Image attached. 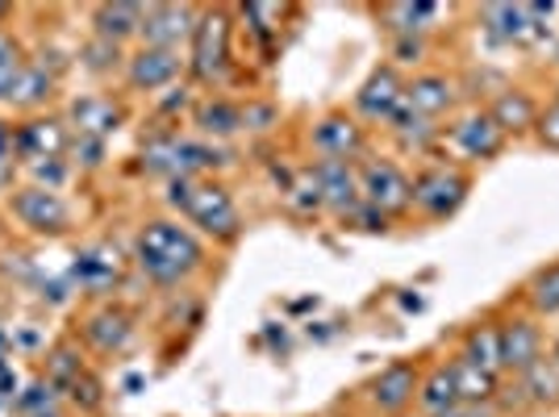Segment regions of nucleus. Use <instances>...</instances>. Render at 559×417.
<instances>
[{"mask_svg": "<svg viewBox=\"0 0 559 417\" xmlns=\"http://www.w3.org/2000/svg\"><path fill=\"white\" fill-rule=\"evenodd\" d=\"M134 263L151 284L176 288L205 267V247L180 222H146L134 238Z\"/></svg>", "mask_w": 559, "mask_h": 417, "instance_id": "obj_1", "label": "nucleus"}, {"mask_svg": "<svg viewBox=\"0 0 559 417\" xmlns=\"http://www.w3.org/2000/svg\"><path fill=\"white\" fill-rule=\"evenodd\" d=\"M167 201L176 208H185L188 222L201 226V230L210 234V238H217V242H230V238H238V230H242L238 205H234V196L222 184L192 180V176H176Z\"/></svg>", "mask_w": 559, "mask_h": 417, "instance_id": "obj_2", "label": "nucleus"}, {"mask_svg": "<svg viewBox=\"0 0 559 417\" xmlns=\"http://www.w3.org/2000/svg\"><path fill=\"white\" fill-rule=\"evenodd\" d=\"M226 68H230V17H226V9H201V22L192 29L188 71L201 84H217Z\"/></svg>", "mask_w": 559, "mask_h": 417, "instance_id": "obj_3", "label": "nucleus"}, {"mask_svg": "<svg viewBox=\"0 0 559 417\" xmlns=\"http://www.w3.org/2000/svg\"><path fill=\"white\" fill-rule=\"evenodd\" d=\"M467 196V176L460 167H426L418 180L409 184V205L418 208L421 217H430V222H443L451 217L455 208L464 205Z\"/></svg>", "mask_w": 559, "mask_h": 417, "instance_id": "obj_4", "label": "nucleus"}, {"mask_svg": "<svg viewBox=\"0 0 559 417\" xmlns=\"http://www.w3.org/2000/svg\"><path fill=\"white\" fill-rule=\"evenodd\" d=\"M197 22H201V9L197 4H146L139 38L146 47L180 50V43L192 38Z\"/></svg>", "mask_w": 559, "mask_h": 417, "instance_id": "obj_5", "label": "nucleus"}, {"mask_svg": "<svg viewBox=\"0 0 559 417\" xmlns=\"http://www.w3.org/2000/svg\"><path fill=\"white\" fill-rule=\"evenodd\" d=\"M359 201L372 205L376 213H401L409 208V180L393 163H364L359 167Z\"/></svg>", "mask_w": 559, "mask_h": 417, "instance_id": "obj_6", "label": "nucleus"}, {"mask_svg": "<svg viewBox=\"0 0 559 417\" xmlns=\"http://www.w3.org/2000/svg\"><path fill=\"white\" fill-rule=\"evenodd\" d=\"M418 384H421L418 364L396 359V364H389V368L368 384V401H372L380 414H405V409L418 401Z\"/></svg>", "mask_w": 559, "mask_h": 417, "instance_id": "obj_7", "label": "nucleus"}, {"mask_svg": "<svg viewBox=\"0 0 559 417\" xmlns=\"http://www.w3.org/2000/svg\"><path fill=\"white\" fill-rule=\"evenodd\" d=\"M13 213L22 217L29 230H38V234H63L71 222L68 201H63L55 188H43V184L13 192Z\"/></svg>", "mask_w": 559, "mask_h": 417, "instance_id": "obj_8", "label": "nucleus"}, {"mask_svg": "<svg viewBox=\"0 0 559 417\" xmlns=\"http://www.w3.org/2000/svg\"><path fill=\"white\" fill-rule=\"evenodd\" d=\"M501 334V368L513 376H526L531 368L543 364V334L531 318H518V322L497 325Z\"/></svg>", "mask_w": 559, "mask_h": 417, "instance_id": "obj_9", "label": "nucleus"}, {"mask_svg": "<svg viewBox=\"0 0 559 417\" xmlns=\"http://www.w3.org/2000/svg\"><path fill=\"white\" fill-rule=\"evenodd\" d=\"M185 71V59L180 50H164V47H142L134 59H130V88L134 93H155V88H167L176 75Z\"/></svg>", "mask_w": 559, "mask_h": 417, "instance_id": "obj_10", "label": "nucleus"}, {"mask_svg": "<svg viewBox=\"0 0 559 417\" xmlns=\"http://www.w3.org/2000/svg\"><path fill=\"white\" fill-rule=\"evenodd\" d=\"M447 142L464 155V159H492L506 146V130L492 121V114H472L460 126H451Z\"/></svg>", "mask_w": 559, "mask_h": 417, "instance_id": "obj_11", "label": "nucleus"}, {"mask_svg": "<svg viewBox=\"0 0 559 417\" xmlns=\"http://www.w3.org/2000/svg\"><path fill=\"white\" fill-rule=\"evenodd\" d=\"M401 105H405V84H401V75L393 68H376L372 80L355 96V109L368 121H389Z\"/></svg>", "mask_w": 559, "mask_h": 417, "instance_id": "obj_12", "label": "nucleus"}, {"mask_svg": "<svg viewBox=\"0 0 559 417\" xmlns=\"http://www.w3.org/2000/svg\"><path fill=\"white\" fill-rule=\"evenodd\" d=\"M313 180L322 188V205L350 213L359 205V171L347 159H322L313 167Z\"/></svg>", "mask_w": 559, "mask_h": 417, "instance_id": "obj_13", "label": "nucleus"}, {"mask_svg": "<svg viewBox=\"0 0 559 417\" xmlns=\"http://www.w3.org/2000/svg\"><path fill=\"white\" fill-rule=\"evenodd\" d=\"M359 146H364V130L343 114H330L322 117L318 126H313V151L322 155V159H355L359 155Z\"/></svg>", "mask_w": 559, "mask_h": 417, "instance_id": "obj_14", "label": "nucleus"}, {"mask_svg": "<svg viewBox=\"0 0 559 417\" xmlns=\"http://www.w3.org/2000/svg\"><path fill=\"white\" fill-rule=\"evenodd\" d=\"M405 105L426 117V121L447 114L455 105V80H447V75H414L405 84Z\"/></svg>", "mask_w": 559, "mask_h": 417, "instance_id": "obj_15", "label": "nucleus"}, {"mask_svg": "<svg viewBox=\"0 0 559 417\" xmlns=\"http://www.w3.org/2000/svg\"><path fill=\"white\" fill-rule=\"evenodd\" d=\"M84 338H88L100 355H117V350L130 347V338H134V322H130V313H126V309H100V313H93L88 325H84Z\"/></svg>", "mask_w": 559, "mask_h": 417, "instance_id": "obj_16", "label": "nucleus"}, {"mask_svg": "<svg viewBox=\"0 0 559 417\" xmlns=\"http://www.w3.org/2000/svg\"><path fill=\"white\" fill-rule=\"evenodd\" d=\"M71 276L80 279V288H88V293H109L117 279H121V259H117V251H109V247L80 251Z\"/></svg>", "mask_w": 559, "mask_h": 417, "instance_id": "obj_17", "label": "nucleus"}, {"mask_svg": "<svg viewBox=\"0 0 559 417\" xmlns=\"http://www.w3.org/2000/svg\"><path fill=\"white\" fill-rule=\"evenodd\" d=\"M71 121L80 126L84 139H109L117 126H121V109H117L109 96H80L71 105Z\"/></svg>", "mask_w": 559, "mask_h": 417, "instance_id": "obj_18", "label": "nucleus"}, {"mask_svg": "<svg viewBox=\"0 0 559 417\" xmlns=\"http://www.w3.org/2000/svg\"><path fill=\"white\" fill-rule=\"evenodd\" d=\"M63 142H68V134H63L59 121H29L17 130V155H25L29 163L55 159L63 151Z\"/></svg>", "mask_w": 559, "mask_h": 417, "instance_id": "obj_19", "label": "nucleus"}, {"mask_svg": "<svg viewBox=\"0 0 559 417\" xmlns=\"http://www.w3.org/2000/svg\"><path fill=\"white\" fill-rule=\"evenodd\" d=\"M142 13H146L142 4H100L96 9V38L121 47L126 38H134L142 29Z\"/></svg>", "mask_w": 559, "mask_h": 417, "instance_id": "obj_20", "label": "nucleus"}, {"mask_svg": "<svg viewBox=\"0 0 559 417\" xmlns=\"http://www.w3.org/2000/svg\"><path fill=\"white\" fill-rule=\"evenodd\" d=\"M480 17H485V25H489L497 38H506V43H522V38H531L538 29V25L531 22V4H485Z\"/></svg>", "mask_w": 559, "mask_h": 417, "instance_id": "obj_21", "label": "nucleus"}, {"mask_svg": "<svg viewBox=\"0 0 559 417\" xmlns=\"http://www.w3.org/2000/svg\"><path fill=\"white\" fill-rule=\"evenodd\" d=\"M447 371H451V380H455L460 405H492V396H497V376H492V371L472 368L467 359H455Z\"/></svg>", "mask_w": 559, "mask_h": 417, "instance_id": "obj_22", "label": "nucleus"}, {"mask_svg": "<svg viewBox=\"0 0 559 417\" xmlns=\"http://www.w3.org/2000/svg\"><path fill=\"white\" fill-rule=\"evenodd\" d=\"M418 405L426 417H443L451 409H460V393H455V380L447 368H435L430 376H421L418 384Z\"/></svg>", "mask_w": 559, "mask_h": 417, "instance_id": "obj_23", "label": "nucleus"}, {"mask_svg": "<svg viewBox=\"0 0 559 417\" xmlns=\"http://www.w3.org/2000/svg\"><path fill=\"white\" fill-rule=\"evenodd\" d=\"M489 114H492V121L506 130V134H510V130H513V134H518V130H531V126L538 121L535 100H531L526 93H501L497 100H492Z\"/></svg>", "mask_w": 559, "mask_h": 417, "instance_id": "obj_24", "label": "nucleus"}, {"mask_svg": "<svg viewBox=\"0 0 559 417\" xmlns=\"http://www.w3.org/2000/svg\"><path fill=\"white\" fill-rule=\"evenodd\" d=\"M460 359H467L472 368L497 376L501 371V334H497V325H476L464 338V355Z\"/></svg>", "mask_w": 559, "mask_h": 417, "instance_id": "obj_25", "label": "nucleus"}, {"mask_svg": "<svg viewBox=\"0 0 559 417\" xmlns=\"http://www.w3.org/2000/svg\"><path fill=\"white\" fill-rule=\"evenodd\" d=\"M197 126H201V134H213V139H226L234 130H242V105H234V100H205V105H197Z\"/></svg>", "mask_w": 559, "mask_h": 417, "instance_id": "obj_26", "label": "nucleus"}, {"mask_svg": "<svg viewBox=\"0 0 559 417\" xmlns=\"http://www.w3.org/2000/svg\"><path fill=\"white\" fill-rule=\"evenodd\" d=\"M50 88H55V80H50L43 68H22L17 80H13L9 105H17V109H38L43 100H50Z\"/></svg>", "mask_w": 559, "mask_h": 417, "instance_id": "obj_27", "label": "nucleus"}, {"mask_svg": "<svg viewBox=\"0 0 559 417\" xmlns=\"http://www.w3.org/2000/svg\"><path fill=\"white\" fill-rule=\"evenodd\" d=\"M526 301H531V309H535L538 318L559 313V263L538 267L535 276H531V284H526Z\"/></svg>", "mask_w": 559, "mask_h": 417, "instance_id": "obj_28", "label": "nucleus"}, {"mask_svg": "<svg viewBox=\"0 0 559 417\" xmlns=\"http://www.w3.org/2000/svg\"><path fill=\"white\" fill-rule=\"evenodd\" d=\"M443 9L439 4H384V17L389 22H396L393 29L405 38V34H421L426 29V22H435Z\"/></svg>", "mask_w": 559, "mask_h": 417, "instance_id": "obj_29", "label": "nucleus"}, {"mask_svg": "<svg viewBox=\"0 0 559 417\" xmlns=\"http://www.w3.org/2000/svg\"><path fill=\"white\" fill-rule=\"evenodd\" d=\"M389 126H393L396 139L405 142V146H426V142L435 139V126H430L421 114H414L409 105H401V109L389 117Z\"/></svg>", "mask_w": 559, "mask_h": 417, "instance_id": "obj_30", "label": "nucleus"}, {"mask_svg": "<svg viewBox=\"0 0 559 417\" xmlns=\"http://www.w3.org/2000/svg\"><path fill=\"white\" fill-rule=\"evenodd\" d=\"M55 401H59L55 384H50V380H38L29 393L17 396V409H22L25 417H43V414H55Z\"/></svg>", "mask_w": 559, "mask_h": 417, "instance_id": "obj_31", "label": "nucleus"}, {"mask_svg": "<svg viewBox=\"0 0 559 417\" xmlns=\"http://www.w3.org/2000/svg\"><path fill=\"white\" fill-rule=\"evenodd\" d=\"M80 376H84V368H80V359H75V350L71 347H59L55 355H50V384H55V389H59V384L71 389Z\"/></svg>", "mask_w": 559, "mask_h": 417, "instance_id": "obj_32", "label": "nucleus"}, {"mask_svg": "<svg viewBox=\"0 0 559 417\" xmlns=\"http://www.w3.org/2000/svg\"><path fill=\"white\" fill-rule=\"evenodd\" d=\"M117 55H121V47L105 43V38H93L88 50H84V63L93 71H109V68H117Z\"/></svg>", "mask_w": 559, "mask_h": 417, "instance_id": "obj_33", "label": "nucleus"}, {"mask_svg": "<svg viewBox=\"0 0 559 417\" xmlns=\"http://www.w3.org/2000/svg\"><path fill=\"white\" fill-rule=\"evenodd\" d=\"M13 155H17V130L0 121V188L9 184V176H13Z\"/></svg>", "mask_w": 559, "mask_h": 417, "instance_id": "obj_34", "label": "nucleus"}, {"mask_svg": "<svg viewBox=\"0 0 559 417\" xmlns=\"http://www.w3.org/2000/svg\"><path fill=\"white\" fill-rule=\"evenodd\" d=\"M538 139H543V146H556L559 151V100L551 105V109H543L538 114Z\"/></svg>", "mask_w": 559, "mask_h": 417, "instance_id": "obj_35", "label": "nucleus"}, {"mask_svg": "<svg viewBox=\"0 0 559 417\" xmlns=\"http://www.w3.org/2000/svg\"><path fill=\"white\" fill-rule=\"evenodd\" d=\"M29 171H34L38 180H47V188H55V192H59V184H63V176H68V167L59 163V155H55V159H38V163H29Z\"/></svg>", "mask_w": 559, "mask_h": 417, "instance_id": "obj_36", "label": "nucleus"}, {"mask_svg": "<svg viewBox=\"0 0 559 417\" xmlns=\"http://www.w3.org/2000/svg\"><path fill=\"white\" fill-rule=\"evenodd\" d=\"M272 121H276L272 105H247L242 109V130H272Z\"/></svg>", "mask_w": 559, "mask_h": 417, "instance_id": "obj_37", "label": "nucleus"}, {"mask_svg": "<svg viewBox=\"0 0 559 417\" xmlns=\"http://www.w3.org/2000/svg\"><path fill=\"white\" fill-rule=\"evenodd\" d=\"M71 396L84 401V409H96V405H100V384H96L93 376H80V380L71 384Z\"/></svg>", "mask_w": 559, "mask_h": 417, "instance_id": "obj_38", "label": "nucleus"}, {"mask_svg": "<svg viewBox=\"0 0 559 417\" xmlns=\"http://www.w3.org/2000/svg\"><path fill=\"white\" fill-rule=\"evenodd\" d=\"M17 68H25L22 63V47L0 29V71H17Z\"/></svg>", "mask_w": 559, "mask_h": 417, "instance_id": "obj_39", "label": "nucleus"}, {"mask_svg": "<svg viewBox=\"0 0 559 417\" xmlns=\"http://www.w3.org/2000/svg\"><path fill=\"white\" fill-rule=\"evenodd\" d=\"M396 63H418L421 59V38H414V34H405V38H396Z\"/></svg>", "mask_w": 559, "mask_h": 417, "instance_id": "obj_40", "label": "nucleus"}, {"mask_svg": "<svg viewBox=\"0 0 559 417\" xmlns=\"http://www.w3.org/2000/svg\"><path fill=\"white\" fill-rule=\"evenodd\" d=\"M75 155H84V167H96V163H100V155H105V142L100 139H84V134H80V142H75Z\"/></svg>", "mask_w": 559, "mask_h": 417, "instance_id": "obj_41", "label": "nucleus"}, {"mask_svg": "<svg viewBox=\"0 0 559 417\" xmlns=\"http://www.w3.org/2000/svg\"><path fill=\"white\" fill-rule=\"evenodd\" d=\"M443 417H492V409L489 405H460V409H451Z\"/></svg>", "mask_w": 559, "mask_h": 417, "instance_id": "obj_42", "label": "nucleus"}, {"mask_svg": "<svg viewBox=\"0 0 559 417\" xmlns=\"http://www.w3.org/2000/svg\"><path fill=\"white\" fill-rule=\"evenodd\" d=\"M22 71V68H17ZM17 71H0V100H9V93H13V80H17Z\"/></svg>", "mask_w": 559, "mask_h": 417, "instance_id": "obj_43", "label": "nucleus"}, {"mask_svg": "<svg viewBox=\"0 0 559 417\" xmlns=\"http://www.w3.org/2000/svg\"><path fill=\"white\" fill-rule=\"evenodd\" d=\"M17 393V376H4V371H0V396H13Z\"/></svg>", "mask_w": 559, "mask_h": 417, "instance_id": "obj_44", "label": "nucleus"}, {"mask_svg": "<svg viewBox=\"0 0 559 417\" xmlns=\"http://www.w3.org/2000/svg\"><path fill=\"white\" fill-rule=\"evenodd\" d=\"M4 17H9V4H0V22H4Z\"/></svg>", "mask_w": 559, "mask_h": 417, "instance_id": "obj_45", "label": "nucleus"}, {"mask_svg": "<svg viewBox=\"0 0 559 417\" xmlns=\"http://www.w3.org/2000/svg\"><path fill=\"white\" fill-rule=\"evenodd\" d=\"M556 368H559V338H556Z\"/></svg>", "mask_w": 559, "mask_h": 417, "instance_id": "obj_46", "label": "nucleus"}, {"mask_svg": "<svg viewBox=\"0 0 559 417\" xmlns=\"http://www.w3.org/2000/svg\"><path fill=\"white\" fill-rule=\"evenodd\" d=\"M43 417H59V414H43Z\"/></svg>", "mask_w": 559, "mask_h": 417, "instance_id": "obj_47", "label": "nucleus"}]
</instances>
